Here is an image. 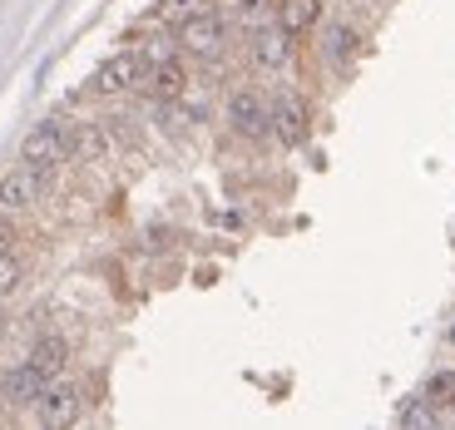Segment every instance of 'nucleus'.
I'll use <instances>...</instances> for the list:
<instances>
[{"label": "nucleus", "instance_id": "nucleus-14", "mask_svg": "<svg viewBox=\"0 0 455 430\" xmlns=\"http://www.w3.org/2000/svg\"><path fill=\"white\" fill-rule=\"evenodd\" d=\"M25 362L45 376V381H60V376H65V366H69V341L65 337H40L30 346V356H25Z\"/></svg>", "mask_w": 455, "mask_h": 430}, {"label": "nucleus", "instance_id": "nucleus-13", "mask_svg": "<svg viewBox=\"0 0 455 430\" xmlns=\"http://www.w3.org/2000/svg\"><path fill=\"white\" fill-rule=\"evenodd\" d=\"M273 20L297 40V35H307V30H317V25H322V0H277Z\"/></svg>", "mask_w": 455, "mask_h": 430}, {"label": "nucleus", "instance_id": "nucleus-2", "mask_svg": "<svg viewBox=\"0 0 455 430\" xmlns=\"http://www.w3.org/2000/svg\"><path fill=\"white\" fill-rule=\"evenodd\" d=\"M69 159V124L65 119H40L30 134L20 139V163L35 173H55Z\"/></svg>", "mask_w": 455, "mask_h": 430}, {"label": "nucleus", "instance_id": "nucleus-16", "mask_svg": "<svg viewBox=\"0 0 455 430\" xmlns=\"http://www.w3.org/2000/svg\"><path fill=\"white\" fill-rule=\"evenodd\" d=\"M421 396L431 401L441 416H451V410H455V366H441V371L426 376V381H421Z\"/></svg>", "mask_w": 455, "mask_h": 430}, {"label": "nucleus", "instance_id": "nucleus-18", "mask_svg": "<svg viewBox=\"0 0 455 430\" xmlns=\"http://www.w3.org/2000/svg\"><path fill=\"white\" fill-rule=\"evenodd\" d=\"M11 243H15V227H11V218L0 213V252L11 248Z\"/></svg>", "mask_w": 455, "mask_h": 430}, {"label": "nucleus", "instance_id": "nucleus-5", "mask_svg": "<svg viewBox=\"0 0 455 430\" xmlns=\"http://www.w3.org/2000/svg\"><path fill=\"white\" fill-rule=\"evenodd\" d=\"M80 416H84V386L80 381H50L45 386V396L35 401V420L45 430H75L80 426Z\"/></svg>", "mask_w": 455, "mask_h": 430}, {"label": "nucleus", "instance_id": "nucleus-15", "mask_svg": "<svg viewBox=\"0 0 455 430\" xmlns=\"http://www.w3.org/2000/svg\"><path fill=\"white\" fill-rule=\"evenodd\" d=\"M441 420H445V416L421 396V391H416L411 401H401V410H396V430H445Z\"/></svg>", "mask_w": 455, "mask_h": 430}, {"label": "nucleus", "instance_id": "nucleus-4", "mask_svg": "<svg viewBox=\"0 0 455 430\" xmlns=\"http://www.w3.org/2000/svg\"><path fill=\"white\" fill-rule=\"evenodd\" d=\"M248 60H252V69H262V75H287V69H292V60H297V40L277 20L252 25Z\"/></svg>", "mask_w": 455, "mask_h": 430}, {"label": "nucleus", "instance_id": "nucleus-17", "mask_svg": "<svg viewBox=\"0 0 455 430\" xmlns=\"http://www.w3.org/2000/svg\"><path fill=\"white\" fill-rule=\"evenodd\" d=\"M20 287H25V258L15 248H5V252H0V302L15 297Z\"/></svg>", "mask_w": 455, "mask_h": 430}, {"label": "nucleus", "instance_id": "nucleus-6", "mask_svg": "<svg viewBox=\"0 0 455 430\" xmlns=\"http://www.w3.org/2000/svg\"><path fill=\"white\" fill-rule=\"evenodd\" d=\"M45 179H50V173H35V169H25V163L5 169V173H0V213H5V218L30 213V208L45 198Z\"/></svg>", "mask_w": 455, "mask_h": 430}, {"label": "nucleus", "instance_id": "nucleus-8", "mask_svg": "<svg viewBox=\"0 0 455 430\" xmlns=\"http://www.w3.org/2000/svg\"><path fill=\"white\" fill-rule=\"evenodd\" d=\"M139 90L154 94V100H183V90H188V65H183V55L148 60V65H144V80H139Z\"/></svg>", "mask_w": 455, "mask_h": 430}, {"label": "nucleus", "instance_id": "nucleus-3", "mask_svg": "<svg viewBox=\"0 0 455 430\" xmlns=\"http://www.w3.org/2000/svg\"><path fill=\"white\" fill-rule=\"evenodd\" d=\"M228 20L218 11H198L179 25V55H194V60H223L228 55Z\"/></svg>", "mask_w": 455, "mask_h": 430}, {"label": "nucleus", "instance_id": "nucleus-7", "mask_svg": "<svg viewBox=\"0 0 455 430\" xmlns=\"http://www.w3.org/2000/svg\"><path fill=\"white\" fill-rule=\"evenodd\" d=\"M139 80H144V55H139V50H124V55H109L94 69L90 90L94 94H124V90H134Z\"/></svg>", "mask_w": 455, "mask_h": 430}, {"label": "nucleus", "instance_id": "nucleus-1", "mask_svg": "<svg viewBox=\"0 0 455 430\" xmlns=\"http://www.w3.org/2000/svg\"><path fill=\"white\" fill-rule=\"evenodd\" d=\"M223 119L228 129L238 139H248V144H262V139L273 134V100L262 90H252V84H238V90L228 94L223 104Z\"/></svg>", "mask_w": 455, "mask_h": 430}, {"label": "nucleus", "instance_id": "nucleus-19", "mask_svg": "<svg viewBox=\"0 0 455 430\" xmlns=\"http://www.w3.org/2000/svg\"><path fill=\"white\" fill-rule=\"evenodd\" d=\"M0 331H5V312H0Z\"/></svg>", "mask_w": 455, "mask_h": 430}, {"label": "nucleus", "instance_id": "nucleus-10", "mask_svg": "<svg viewBox=\"0 0 455 430\" xmlns=\"http://www.w3.org/2000/svg\"><path fill=\"white\" fill-rule=\"evenodd\" d=\"M45 376L35 371L30 362H20V366H11V371L0 376V401H5V406H30L35 410V401L45 396Z\"/></svg>", "mask_w": 455, "mask_h": 430}, {"label": "nucleus", "instance_id": "nucleus-9", "mask_svg": "<svg viewBox=\"0 0 455 430\" xmlns=\"http://www.w3.org/2000/svg\"><path fill=\"white\" fill-rule=\"evenodd\" d=\"M307 129H312V109H307V100H302V94H277L273 100V134L283 139L287 148L292 144H302V139H307Z\"/></svg>", "mask_w": 455, "mask_h": 430}, {"label": "nucleus", "instance_id": "nucleus-11", "mask_svg": "<svg viewBox=\"0 0 455 430\" xmlns=\"http://www.w3.org/2000/svg\"><path fill=\"white\" fill-rule=\"evenodd\" d=\"M109 129L94 124V119H84V124H69V159H80V163H104L109 159Z\"/></svg>", "mask_w": 455, "mask_h": 430}, {"label": "nucleus", "instance_id": "nucleus-12", "mask_svg": "<svg viewBox=\"0 0 455 430\" xmlns=\"http://www.w3.org/2000/svg\"><path fill=\"white\" fill-rule=\"evenodd\" d=\"M322 55H327L337 69H347L356 55H362V30L347 25V20H331L327 30H322Z\"/></svg>", "mask_w": 455, "mask_h": 430}, {"label": "nucleus", "instance_id": "nucleus-20", "mask_svg": "<svg viewBox=\"0 0 455 430\" xmlns=\"http://www.w3.org/2000/svg\"><path fill=\"white\" fill-rule=\"evenodd\" d=\"M451 341H455V327H451Z\"/></svg>", "mask_w": 455, "mask_h": 430}]
</instances>
